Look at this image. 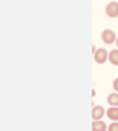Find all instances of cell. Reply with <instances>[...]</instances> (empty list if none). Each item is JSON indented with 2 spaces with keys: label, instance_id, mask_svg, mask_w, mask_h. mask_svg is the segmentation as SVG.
Instances as JSON below:
<instances>
[{
  "label": "cell",
  "instance_id": "cell-1",
  "mask_svg": "<svg viewBox=\"0 0 118 131\" xmlns=\"http://www.w3.org/2000/svg\"><path fill=\"white\" fill-rule=\"evenodd\" d=\"M116 38H118V36L115 35L113 30H103V31H102V41H103L105 44L116 43Z\"/></svg>",
  "mask_w": 118,
  "mask_h": 131
},
{
  "label": "cell",
  "instance_id": "cell-2",
  "mask_svg": "<svg viewBox=\"0 0 118 131\" xmlns=\"http://www.w3.org/2000/svg\"><path fill=\"white\" fill-rule=\"evenodd\" d=\"M93 59H95L97 64H103L105 61H108V52H107V49H103V48L97 49V51L93 52Z\"/></svg>",
  "mask_w": 118,
  "mask_h": 131
},
{
  "label": "cell",
  "instance_id": "cell-3",
  "mask_svg": "<svg viewBox=\"0 0 118 131\" xmlns=\"http://www.w3.org/2000/svg\"><path fill=\"white\" fill-rule=\"evenodd\" d=\"M105 13H107V16H110V18H116V16H118V3H116V2L107 3Z\"/></svg>",
  "mask_w": 118,
  "mask_h": 131
},
{
  "label": "cell",
  "instance_id": "cell-4",
  "mask_svg": "<svg viewBox=\"0 0 118 131\" xmlns=\"http://www.w3.org/2000/svg\"><path fill=\"white\" fill-rule=\"evenodd\" d=\"M103 115H107V112L103 110V106H100V105H95L92 108V118H93V121H99L103 118Z\"/></svg>",
  "mask_w": 118,
  "mask_h": 131
},
{
  "label": "cell",
  "instance_id": "cell-5",
  "mask_svg": "<svg viewBox=\"0 0 118 131\" xmlns=\"http://www.w3.org/2000/svg\"><path fill=\"white\" fill-rule=\"evenodd\" d=\"M92 131H108V126L105 125L102 120H99V121H92Z\"/></svg>",
  "mask_w": 118,
  "mask_h": 131
},
{
  "label": "cell",
  "instance_id": "cell-6",
  "mask_svg": "<svg viewBox=\"0 0 118 131\" xmlns=\"http://www.w3.org/2000/svg\"><path fill=\"white\" fill-rule=\"evenodd\" d=\"M107 116L112 121H118V106H110L107 110Z\"/></svg>",
  "mask_w": 118,
  "mask_h": 131
},
{
  "label": "cell",
  "instance_id": "cell-7",
  "mask_svg": "<svg viewBox=\"0 0 118 131\" xmlns=\"http://www.w3.org/2000/svg\"><path fill=\"white\" fill-rule=\"evenodd\" d=\"M107 102H108L110 106H118V93L116 92L110 93V95L107 97Z\"/></svg>",
  "mask_w": 118,
  "mask_h": 131
},
{
  "label": "cell",
  "instance_id": "cell-8",
  "mask_svg": "<svg viewBox=\"0 0 118 131\" xmlns=\"http://www.w3.org/2000/svg\"><path fill=\"white\" fill-rule=\"evenodd\" d=\"M108 61L113 66H118V49H113V51L108 52Z\"/></svg>",
  "mask_w": 118,
  "mask_h": 131
},
{
  "label": "cell",
  "instance_id": "cell-9",
  "mask_svg": "<svg viewBox=\"0 0 118 131\" xmlns=\"http://www.w3.org/2000/svg\"><path fill=\"white\" fill-rule=\"evenodd\" d=\"M108 131H118V121H112V123H110Z\"/></svg>",
  "mask_w": 118,
  "mask_h": 131
},
{
  "label": "cell",
  "instance_id": "cell-10",
  "mask_svg": "<svg viewBox=\"0 0 118 131\" xmlns=\"http://www.w3.org/2000/svg\"><path fill=\"white\" fill-rule=\"evenodd\" d=\"M113 90H115V92L118 93V79H115V80H113Z\"/></svg>",
  "mask_w": 118,
  "mask_h": 131
},
{
  "label": "cell",
  "instance_id": "cell-11",
  "mask_svg": "<svg viewBox=\"0 0 118 131\" xmlns=\"http://www.w3.org/2000/svg\"><path fill=\"white\" fill-rule=\"evenodd\" d=\"M115 44H116V46H118V38H116V43H115Z\"/></svg>",
  "mask_w": 118,
  "mask_h": 131
}]
</instances>
